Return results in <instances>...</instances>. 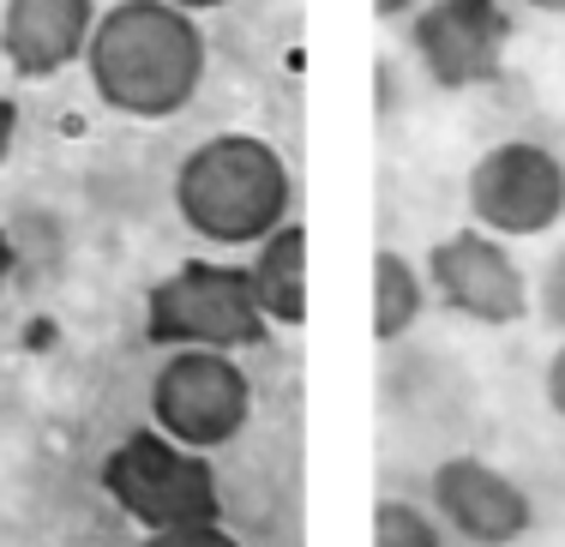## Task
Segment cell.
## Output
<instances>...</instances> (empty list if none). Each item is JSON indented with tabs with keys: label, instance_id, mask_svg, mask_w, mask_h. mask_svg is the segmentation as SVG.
<instances>
[{
	"label": "cell",
	"instance_id": "cell-21",
	"mask_svg": "<svg viewBox=\"0 0 565 547\" xmlns=\"http://www.w3.org/2000/svg\"><path fill=\"white\" fill-rule=\"evenodd\" d=\"M523 7H535V12H565V0H523Z\"/></svg>",
	"mask_w": 565,
	"mask_h": 547
},
{
	"label": "cell",
	"instance_id": "cell-8",
	"mask_svg": "<svg viewBox=\"0 0 565 547\" xmlns=\"http://www.w3.org/2000/svg\"><path fill=\"white\" fill-rule=\"evenodd\" d=\"M427 289L476 325H518L530 319V277L505 253V242L481 229H457L427 247Z\"/></svg>",
	"mask_w": 565,
	"mask_h": 547
},
{
	"label": "cell",
	"instance_id": "cell-1",
	"mask_svg": "<svg viewBox=\"0 0 565 547\" xmlns=\"http://www.w3.org/2000/svg\"><path fill=\"white\" fill-rule=\"evenodd\" d=\"M85 73L103 109L127 121H169L199 97L205 78V31L193 12L169 0H115L97 12V31L85 43Z\"/></svg>",
	"mask_w": 565,
	"mask_h": 547
},
{
	"label": "cell",
	"instance_id": "cell-7",
	"mask_svg": "<svg viewBox=\"0 0 565 547\" xmlns=\"http://www.w3.org/2000/svg\"><path fill=\"white\" fill-rule=\"evenodd\" d=\"M409 49L439 90H476L505 73L511 19L500 0H427L409 24Z\"/></svg>",
	"mask_w": 565,
	"mask_h": 547
},
{
	"label": "cell",
	"instance_id": "cell-20",
	"mask_svg": "<svg viewBox=\"0 0 565 547\" xmlns=\"http://www.w3.org/2000/svg\"><path fill=\"white\" fill-rule=\"evenodd\" d=\"M169 7H181V12H211V7H223V0H169Z\"/></svg>",
	"mask_w": 565,
	"mask_h": 547
},
{
	"label": "cell",
	"instance_id": "cell-16",
	"mask_svg": "<svg viewBox=\"0 0 565 547\" xmlns=\"http://www.w3.org/2000/svg\"><path fill=\"white\" fill-rule=\"evenodd\" d=\"M547 409L565 421V343L554 350V362H547Z\"/></svg>",
	"mask_w": 565,
	"mask_h": 547
},
{
	"label": "cell",
	"instance_id": "cell-19",
	"mask_svg": "<svg viewBox=\"0 0 565 547\" xmlns=\"http://www.w3.org/2000/svg\"><path fill=\"white\" fill-rule=\"evenodd\" d=\"M7 277H12V242H7V229H0V289H7Z\"/></svg>",
	"mask_w": 565,
	"mask_h": 547
},
{
	"label": "cell",
	"instance_id": "cell-4",
	"mask_svg": "<svg viewBox=\"0 0 565 547\" xmlns=\"http://www.w3.org/2000/svg\"><path fill=\"white\" fill-rule=\"evenodd\" d=\"M103 493L145 529L223 524L217 470L205 463V451L174 446L157 427H132L109 458H103Z\"/></svg>",
	"mask_w": 565,
	"mask_h": 547
},
{
	"label": "cell",
	"instance_id": "cell-9",
	"mask_svg": "<svg viewBox=\"0 0 565 547\" xmlns=\"http://www.w3.org/2000/svg\"><path fill=\"white\" fill-rule=\"evenodd\" d=\"M427 493H434L439 524L457 529L469 547H511L535 524L530 493L505 470H493L488 458H446L434 470V482H427Z\"/></svg>",
	"mask_w": 565,
	"mask_h": 547
},
{
	"label": "cell",
	"instance_id": "cell-2",
	"mask_svg": "<svg viewBox=\"0 0 565 547\" xmlns=\"http://www.w3.org/2000/svg\"><path fill=\"white\" fill-rule=\"evenodd\" d=\"M174 211L211 247H259L295 211V175L259 132H211L174 169Z\"/></svg>",
	"mask_w": 565,
	"mask_h": 547
},
{
	"label": "cell",
	"instance_id": "cell-3",
	"mask_svg": "<svg viewBox=\"0 0 565 547\" xmlns=\"http://www.w3.org/2000/svg\"><path fill=\"white\" fill-rule=\"evenodd\" d=\"M265 313L253 301L247 265H223V259H186L169 277H157L145 289V325L139 337L151 350H217L241 355L265 343Z\"/></svg>",
	"mask_w": 565,
	"mask_h": 547
},
{
	"label": "cell",
	"instance_id": "cell-6",
	"mask_svg": "<svg viewBox=\"0 0 565 547\" xmlns=\"http://www.w3.org/2000/svg\"><path fill=\"white\" fill-rule=\"evenodd\" d=\"M253 416V379L235 355L217 350H174L151 379V421L186 451L235 446Z\"/></svg>",
	"mask_w": 565,
	"mask_h": 547
},
{
	"label": "cell",
	"instance_id": "cell-10",
	"mask_svg": "<svg viewBox=\"0 0 565 547\" xmlns=\"http://www.w3.org/2000/svg\"><path fill=\"white\" fill-rule=\"evenodd\" d=\"M97 31V0H7L0 7V61L12 78H55L85 61Z\"/></svg>",
	"mask_w": 565,
	"mask_h": 547
},
{
	"label": "cell",
	"instance_id": "cell-5",
	"mask_svg": "<svg viewBox=\"0 0 565 547\" xmlns=\"http://www.w3.org/2000/svg\"><path fill=\"white\" fill-rule=\"evenodd\" d=\"M463 205H469V229L493 235V242L547 235L565 217V163L547 144H530V139L488 144L469 169Z\"/></svg>",
	"mask_w": 565,
	"mask_h": 547
},
{
	"label": "cell",
	"instance_id": "cell-14",
	"mask_svg": "<svg viewBox=\"0 0 565 547\" xmlns=\"http://www.w3.org/2000/svg\"><path fill=\"white\" fill-rule=\"evenodd\" d=\"M139 547H241L223 524H199V529H151Z\"/></svg>",
	"mask_w": 565,
	"mask_h": 547
},
{
	"label": "cell",
	"instance_id": "cell-12",
	"mask_svg": "<svg viewBox=\"0 0 565 547\" xmlns=\"http://www.w3.org/2000/svg\"><path fill=\"white\" fill-rule=\"evenodd\" d=\"M427 313V277L403 259L397 247H385L373 259V337L397 343L415 331V319Z\"/></svg>",
	"mask_w": 565,
	"mask_h": 547
},
{
	"label": "cell",
	"instance_id": "cell-15",
	"mask_svg": "<svg viewBox=\"0 0 565 547\" xmlns=\"http://www.w3.org/2000/svg\"><path fill=\"white\" fill-rule=\"evenodd\" d=\"M542 313H547V325H559L565 331V247L547 259V271H542Z\"/></svg>",
	"mask_w": 565,
	"mask_h": 547
},
{
	"label": "cell",
	"instance_id": "cell-13",
	"mask_svg": "<svg viewBox=\"0 0 565 547\" xmlns=\"http://www.w3.org/2000/svg\"><path fill=\"white\" fill-rule=\"evenodd\" d=\"M373 547H439V524L409 500H385L373 512Z\"/></svg>",
	"mask_w": 565,
	"mask_h": 547
},
{
	"label": "cell",
	"instance_id": "cell-11",
	"mask_svg": "<svg viewBox=\"0 0 565 547\" xmlns=\"http://www.w3.org/2000/svg\"><path fill=\"white\" fill-rule=\"evenodd\" d=\"M247 283L265 325H307V229L295 217L259 242V253L247 265Z\"/></svg>",
	"mask_w": 565,
	"mask_h": 547
},
{
	"label": "cell",
	"instance_id": "cell-18",
	"mask_svg": "<svg viewBox=\"0 0 565 547\" xmlns=\"http://www.w3.org/2000/svg\"><path fill=\"white\" fill-rule=\"evenodd\" d=\"M409 7H415V0H373V12H380V19H403Z\"/></svg>",
	"mask_w": 565,
	"mask_h": 547
},
{
	"label": "cell",
	"instance_id": "cell-17",
	"mask_svg": "<svg viewBox=\"0 0 565 547\" xmlns=\"http://www.w3.org/2000/svg\"><path fill=\"white\" fill-rule=\"evenodd\" d=\"M12 144H19V109H12V97H0V163L12 157Z\"/></svg>",
	"mask_w": 565,
	"mask_h": 547
}]
</instances>
